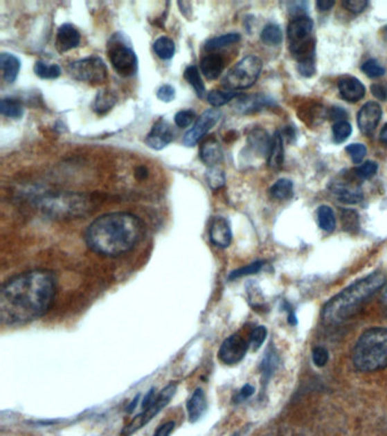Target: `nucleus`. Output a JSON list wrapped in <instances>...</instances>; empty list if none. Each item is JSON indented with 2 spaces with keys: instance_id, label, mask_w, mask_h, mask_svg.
<instances>
[{
  "instance_id": "13",
  "label": "nucleus",
  "mask_w": 387,
  "mask_h": 436,
  "mask_svg": "<svg viewBox=\"0 0 387 436\" xmlns=\"http://www.w3.org/2000/svg\"><path fill=\"white\" fill-rule=\"evenodd\" d=\"M174 140V132L170 124L164 118H159L154 122L152 130L145 136V145L154 150L166 148Z\"/></svg>"
},
{
  "instance_id": "44",
  "label": "nucleus",
  "mask_w": 387,
  "mask_h": 436,
  "mask_svg": "<svg viewBox=\"0 0 387 436\" xmlns=\"http://www.w3.org/2000/svg\"><path fill=\"white\" fill-rule=\"evenodd\" d=\"M345 152L349 154L354 164H359L365 158L367 149L362 143H351L346 145Z\"/></svg>"
},
{
  "instance_id": "35",
  "label": "nucleus",
  "mask_w": 387,
  "mask_h": 436,
  "mask_svg": "<svg viewBox=\"0 0 387 436\" xmlns=\"http://www.w3.org/2000/svg\"><path fill=\"white\" fill-rule=\"evenodd\" d=\"M260 39L267 46H278L283 42V32L276 24H268L262 30Z\"/></svg>"
},
{
  "instance_id": "18",
  "label": "nucleus",
  "mask_w": 387,
  "mask_h": 436,
  "mask_svg": "<svg viewBox=\"0 0 387 436\" xmlns=\"http://www.w3.org/2000/svg\"><path fill=\"white\" fill-rule=\"evenodd\" d=\"M332 192L336 194L340 201L345 203H358L363 198L359 184L348 183L346 179H341L331 184Z\"/></svg>"
},
{
  "instance_id": "12",
  "label": "nucleus",
  "mask_w": 387,
  "mask_h": 436,
  "mask_svg": "<svg viewBox=\"0 0 387 436\" xmlns=\"http://www.w3.org/2000/svg\"><path fill=\"white\" fill-rule=\"evenodd\" d=\"M249 341L239 334H233L224 340L218 351V358L225 365H236L243 361L249 350Z\"/></svg>"
},
{
  "instance_id": "50",
  "label": "nucleus",
  "mask_w": 387,
  "mask_h": 436,
  "mask_svg": "<svg viewBox=\"0 0 387 436\" xmlns=\"http://www.w3.org/2000/svg\"><path fill=\"white\" fill-rule=\"evenodd\" d=\"M255 391L253 386L250 385V384H246L235 395L234 402L235 403H241V402L246 401L248 399L251 398L252 395L255 394Z\"/></svg>"
},
{
  "instance_id": "6",
  "label": "nucleus",
  "mask_w": 387,
  "mask_h": 436,
  "mask_svg": "<svg viewBox=\"0 0 387 436\" xmlns=\"http://www.w3.org/2000/svg\"><path fill=\"white\" fill-rule=\"evenodd\" d=\"M262 70V60L255 55H249L227 72L223 80V86L232 91L250 88L257 82Z\"/></svg>"
},
{
  "instance_id": "53",
  "label": "nucleus",
  "mask_w": 387,
  "mask_h": 436,
  "mask_svg": "<svg viewBox=\"0 0 387 436\" xmlns=\"http://www.w3.org/2000/svg\"><path fill=\"white\" fill-rule=\"evenodd\" d=\"M174 428H175V423H174V421H167L164 425L158 427L156 433L152 436H170V433L173 432Z\"/></svg>"
},
{
  "instance_id": "56",
  "label": "nucleus",
  "mask_w": 387,
  "mask_h": 436,
  "mask_svg": "<svg viewBox=\"0 0 387 436\" xmlns=\"http://www.w3.org/2000/svg\"><path fill=\"white\" fill-rule=\"evenodd\" d=\"M136 175L138 180H145V177H148V170L145 166H140L136 168Z\"/></svg>"
},
{
  "instance_id": "27",
  "label": "nucleus",
  "mask_w": 387,
  "mask_h": 436,
  "mask_svg": "<svg viewBox=\"0 0 387 436\" xmlns=\"http://www.w3.org/2000/svg\"><path fill=\"white\" fill-rule=\"evenodd\" d=\"M154 54L157 55L161 60H170V58H173L174 54H175V42H173V39H170L166 35L159 37L154 42Z\"/></svg>"
},
{
  "instance_id": "46",
  "label": "nucleus",
  "mask_w": 387,
  "mask_h": 436,
  "mask_svg": "<svg viewBox=\"0 0 387 436\" xmlns=\"http://www.w3.org/2000/svg\"><path fill=\"white\" fill-rule=\"evenodd\" d=\"M328 361H330V354H328L327 349L324 348V347H316L312 350V361L316 366L319 367V368L326 366Z\"/></svg>"
},
{
  "instance_id": "38",
  "label": "nucleus",
  "mask_w": 387,
  "mask_h": 436,
  "mask_svg": "<svg viewBox=\"0 0 387 436\" xmlns=\"http://www.w3.org/2000/svg\"><path fill=\"white\" fill-rule=\"evenodd\" d=\"M264 262L262 260L259 262H251L249 265L241 267V269H235L233 272L231 273L228 275V280L233 281V280H237L240 278H244V276L252 275V274H257V273L262 271L264 267Z\"/></svg>"
},
{
  "instance_id": "2",
  "label": "nucleus",
  "mask_w": 387,
  "mask_h": 436,
  "mask_svg": "<svg viewBox=\"0 0 387 436\" xmlns=\"http://www.w3.org/2000/svg\"><path fill=\"white\" fill-rule=\"evenodd\" d=\"M143 231L145 226L138 216L125 212H109L89 225L85 241L99 255L120 256L136 247Z\"/></svg>"
},
{
  "instance_id": "15",
  "label": "nucleus",
  "mask_w": 387,
  "mask_h": 436,
  "mask_svg": "<svg viewBox=\"0 0 387 436\" xmlns=\"http://www.w3.org/2000/svg\"><path fill=\"white\" fill-rule=\"evenodd\" d=\"M232 228L230 221L222 216L213 218L209 225V239L218 248H227L232 242Z\"/></svg>"
},
{
  "instance_id": "54",
  "label": "nucleus",
  "mask_w": 387,
  "mask_h": 436,
  "mask_svg": "<svg viewBox=\"0 0 387 436\" xmlns=\"http://www.w3.org/2000/svg\"><path fill=\"white\" fill-rule=\"evenodd\" d=\"M346 116H348V114H346V111H344L343 108L334 107L330 111L331 120H336V123L337 122L345 120Z\"/></svg>"
},
{
  "instance_id": "59",
  "label": "nucleus",
  "mask_w": 387,
  "mask_h": 436,
  "mask_svg": "<svg viewBox=\"0 0 387 436\" xmlns=\"http://www.w3.org/2000/svg\"><path fill=\"white\" fill-rule=\"evenodd\" d=\"M138 398H140V395H138V397L133 400L132 403L127 407V412H132V411H134L136 406H138Z\"/></svg>"
},
{
  "instance_id": "48",
  "label": "nucleus",
  "mask_w": 387,
  "mask_h": 436,
  "mask_svg": "<svg viewBox=\"0 0 387 436\" xmlns=\"http://www.w3.org/2000/svg\"><path fill=\"white\" fill-rule=\"evenodd\" d=\"M342 5L346 10H349L351 13L359 14L367 8L368 1H366V0H345L342 3Z\"/></svg>"
},
{
  "instance_id": "47",
  "label": "nucleus",
  "mask_w": 387,
  "mask_h": 436,
  "mask_svg": "<svg viewBox=\"0 0 387 436\" xmlns=\"http://www.w3.org/2000/svg\"><path fill=\"white\" fill-rule=\"evenodd\" d=\"M298 71L305 78H312V75H315V58H309V60L298 62Z\"/></svg>"
},
{
  "instance_id": "7",
  "label": "nucleus",
  "mask_w": 387,
  "mask_h": 436,
  "mask_svg": "<svg viewBox=\"0 0 387 436\" xmlns=\"http://www.w3.org/2000/svg\"><path fill=\"white\" fill-rule=\"evenodd\" d=\"M88 200L82 194H60L42 200V209L49 215L66 217L83 215L88 212Z\"/></svg>"
},
{
  "instance_id": "33",
  "label": "nucleus",
  "mask_w": 387,
  "mask_h": 436,
  "mask_svg": "<svg viewBox=\"0 0 387 436\" xmlns=\"http://www.w3.org/2000/svg\"><path fill=\"white\" fill-rule=\"evenodd\" d=\"M271 196L277 200H287L293 196V183L289 179H280L269 190Z\"/></svg>"
},
{
  "instance_id": "3",
  "label": "nucleus",
  "mask_w": 387,
  "mask_h": 436,
  "mask_svg": "<svg viewBox=\"0 0 387 436\" xmlns=\"http://www.w3.org/2000/svg\"><path fill=\"white\" fill-rule=\"evenodd\" d=\"M386 283L384 273L375 272L360 278L341 291L326 302L321 310V318L326 324H340L359 313Z\"/></svg>"
},
{
  "instance_id": "9",
  "label": "nucleus",
  "mask_w": 387,
  "mask_h": 436,
  "mask_svg": "<svg viewBox=\"0 0 387 436\" xmlns=\"http://www.w3.org/2000/svg\"><path fill=\"white\" fill-rule=\"evenodd\" d=\"M108 56L111 60V66L118 75L131 78L138 73V57L136 53L122 40L111 39L108 44Z\"/></svg>"
},
{
  "instance_id": "16",
  "label": "nucleus",
  "mask_w": 387,
  "mask_h": 436,
  "mask_svg": "<svg viewBox=\"0 0 387 436\" xmlns=\"http://www.w3.org/2000/svg\"><path fill=\"white\" fill-rule=\"evenodd\" d=\"M337 88L340 95L345 102H357L363 98L366 95V88L360 80L354 76L344 75L339 80Z\"/></svg>"
},
{
  "instance_id": "52",
  "label": "nucleus",
  "mask_w": 387,
  "mask_h": 436,
  "mask_svg": "<svg viewBox=\"0 0 387 436\" xmlns=\"http://www.w3.org/2000/svg\"><path fill=\"white\" fill-rule=\"evenodd\" d=\"M158 393L156 392V389L152 388V390H149V392L145 394V399L142 400V410H145L148 408L152 407L154 405V401L157 400Z\"/></svg>"
},
{
  "instance_id": "57",
  "label": "nucleus",
  "mask_w": 387,
  "mask_h": 436,
  "mask_svg": "<svg viewBox=\"0 0 387 436\" xmlns=\"http://www.w3.org/2000/svg\"><path fill=\"white\" fill-rule=\"evenodd\" d=\"M379 139L384 145H387V123L385 124L384 127L381 129V133H379Z\"/></svg>"
},
{
  "instance_id": "55",
  "label": "nucleus",
  "mask_w": 387,
  "mask_h": 436,
  "mask_svg": "<svg viewBox=\"0 0 387 436\" xmlns=\"http://www.w3.org/2000/svg\"><path fill=\"white\" fill-rule=\"evenodd\" d=\"M316 5L321 12H327V10H332V7L335 5V1L333 0H319Z\"/></svg>"
},
{
  "instance_id": "23",
  "label": "nucleus",
  "mask_w": 387,
  "mask_h": 436,
  "mask_svg": "<svg viewBox=\"0 0 387 436\" xmlns=\"http://www.w3.org/2000/svg\"><path fill=\"white\" fill-rule=\"evenodd\" d=\"M200 158L209 167H215L223 159L222 147L217 140L209 139L202 143L200 148Z\"/></svg>"
},
{
  "instance_id": "21",
  "label": "nucleus",
  "mask_w": 387,
  "mask_h": 436,
  "mask_svg": "<svg viewBox=\"0 0 387 436\" xmlns=\"http://www.w3.org/2000/svg\"><path fill=\"white\" fill-rule=\"evenodd\" d=\"M225 67V60L221 55L210 54L202 58L200 71L208 80H216L221 76Z\"/></svg>"
},
{
  "instance_id": "43",
  "label": "nucleus",
  "mask_w": 387,
  "mask_h": 436,
  "mask_svg": "<svg viewBox=\"0 0 387 436\" xmlns=\"http://www.w3.org/2000/svg\"><path fill=\"white\" fill-rule=\"evenodd\" d=\"M174 120L177 127L184 129V127H190L195 120H197V115L192 109H183V111H177Z\"/></svg>"
},
{
  "instance_id": "32",
  "label": "nucleus",
  "mask_w": 387,
  "mask_h": 436,
  "mask_svg": "<svg viewBox=\"0 0 387 436\" xmlns=\"http://www.w3.org/2000/svg\"><path fill=\"white\" fill-rule=\"evenodd\" d=\"M241 40V35L239 33H227V35H219L211 38L206 42L205 49L208 51H215L221 48L227 47L231 44H236Z\"/></svg>"
},
{
  "instance_id": "17",
  "label": "nucleus",
  "mask_w": 387,
  "mask_h": 436,
  "mask_svg": "<svg viewBox=\"0 0 387 436\" xmlns=\"http://www.w3.org/2000/svg\"><path fill=\"white\" fill-rule=\"evenodd\" d=\"M273 105L274 102L264 95H241L236 98L234 108L237 113H241V114H252Z\"/></svg>"
},
{
  "instance_id": "26",
  "label": "nucleus",
  "mask_w": 387,
  "mask_h": 436,
  "mask_svg": "<svg viewBox=\"0 0 387 436\" xmlns=\"http://www.w3.org/2000/svg\"><path fill=\"white\" fill-rule=\"evenodd\" d=\"M184 79L188 81L190 86H192L199 98L205 97L206 87L202 82L201 75H200V71H199L198 67L195 66V65L186 67V71H184Z\"/></svg>"
},
{
  "instance_id": "4",
  "label": "nucleus",
  "mask_w": 387,
  "mask_h": 436,
  "mask_svg": "<svg viewBox=\"0 0 387 436\" xmlns=\"http://www.w3.org/2000/svg\"><path fill=\"white\" fill-rule=\"evenodd\" d=\"M352 361L363 373L387 367V327H372L362 333L353 349Z\"/></svg>"
},
{
  "instance_id": "58",
  "label": "nucleus",
  "mask_w": 387,
  "mask_h": 436,
  "mask_svg": "<svg viewBox=\"0 0 387 436\" xmlns=\"http://www.w3.org/2000/svg\"><path fill=\"white\" fill-rule=\"evenodd\" d=\"M287 320L290 323L291 325H296L298 324V320H296V314L293 313L292 310L289 311V316H287Z\"/></svg>"
},
{
  "instance_id": "22",
  "label": "nucleus",
  "mask_w": 387,
  "mask_h": 436,
  "mask_svg": "<svg viewBox=\"0 0 387 436\" xmlns=\"http://www.w3.org/2000/svg\"><path fill=\"white\" fill-rule=\"evenodd\" d=\"M248 143L250 148L259 156H268L271 149V139L264 129H253L248 136Z\"/></svg>"
},
{
  "instance_id": "60",
  "label": "nucleus",
  "mask_w": 387,
  "mask_h": 436,
  "mask_svg": "<svg viewBox=\"0 0 387 436\" xmlns=\"http://www.w3.org/2000/svg\"><path fill=\"white\" fill-rule=\"evenodd\" d=\"M234 436H239V435H234Z\"/></svg>"
},
{
  "instance_id": "19",
  "label": "nucleus",
  "mask_w": 387,
  "mask_h": 436,
  "mask_svg": "<svg viewBox=\"0 0 387 436\" xmlns=\"http://www.w3.org/2000/svg\"><path fill=\"white\" fill-rule=\"evenodd\" d=\"M81 35L72 24H63L60 26L56 35V48L60 53H66L79 46Z\"/></svg>"
},
{
  "instance_id": "1",
  "label": "nucleus",
  "mask_w": 387,
  "mask_h": 436,
  "mask_svg": "<svg viewBox=\"0 0 387 436\" xmlns=\"http://www.w3.org/2000/svg\"><path fill=\"white\" fill-rule=\"evenodd\" d=\"M54 273L35 269L21 273L0 290V320L3 325H24L48 313L56 297Z\"/></svg>"
},
{
  "instance_id": "24",
  "label": "nucleus",
  "mask_w": 387,
  "mask_h": 436,
  "mask_svg": "<svg viewBox=\"0 0 387 436\" xmlns=\"http://www.w3.org/2000/svg\"><path fill=\"white\" fill-rule=\"evenodd\" d=\"M0 69L3 78L7 83H14L21 70V60L15 55L1 53L0 55Z\"/></svg>"
},
{
  "instance_id": "20",
  "label": "nucleus",
  "mask_w": 387,
  "mask_h": 436,
  "mask_svg": "<svg viewBox=\"0 0 387 436\" xmlns=\"http://www.w3.org/2000/svg\"><path fill=\"white\" fill-rule=\"evenodd\" d=\"M207 408L208 402L205 391L200 388L195 389L186 403L190 423H197L200 421L204 417V415L207 412Z\"/></svg>"
},
{
  "instance_id": "40",
  "label": "nucleus",
  "mask_w": 387,
  "mask_h": 436,
  "mask_svg": "<svg viewBox=\"0 0 387 436\" xmlns=\"http://www.w3.org/2000/svg\"><path fill=\"white\" fill-rule=\"evenodd\" d=\"M267 338V329L264 326H257L252 329L249 336L250 348L253 351L258 350Z\"/></svg>"
},
{
  "instance_id": "10",
  "label": "nucleus",
  "mask_w": 387,
  "mask_h": 436,
  "mask_svg": "<svg viewBox=\"0 0 387 436\" xmlns=\"http://www.w3.org/2000/svg\"><path fill=\"white\" fill-rule=\"evenodd\" d=\"M177 383H170L164 390H161V392L158 393L157 400L154 401V405L145 410H142L141 414L136 415V417L124 427L123 430L120 432V435L131 436L138 430H141L142 427L147 425L152 418H154V416H157L170 403V400L177 393Z\"/></svg>"
},
{
  "instance_id": "25",
  "label": "nucleus",
  "mask_w": 387,
  "mask_h": 436,
  "mask_svg": "<svg viewBox=\"0 0 387 436\" xmlns=\"http://www.w3.org/2000/svg\"><path fill=\"white\" fill-rule=\"evenodd\" d=\"M284 163V143L280 132H276L271 139V149L267 156V164L273 170H280Z\"/></svg>"
},
{
  "instance_id": "34",
  "label": "nucleus",
  "mask_w": 387,
  "mask_h": 436,
  "mask_svg": "<svg viewBox=\"0 0 387 436\" xmlns=\"http://www.w3.org/2000/svg\"><path fill=\"white\" fill-rule=\"evenodd\" d=\"M35 72L39 78L44 80H54L60 78L62 70L57 64H48L42 60H38L35 64Z\"/></svg>"
},
{
  "instance_id": "5",
  "label": "nucleus",
  "mask_w": 387,
  "mask_h": 436,
  "mask_svg": "<svg viewBox=\"0 0 387 436\" xmlns=\"http://www.w3.org/2000/svg\"><path fill=\"white\" fill-rule=\"evenodd\" d=\"M314 22L308 16H299L293 19L287 28L290 51L298 62L315 58Z\"/></svg>"
},
{
  "instance_id": "30",
  "label": "nucleus",
  "mask_w": 387,
  "mask_h": 436,
  "mask_svg": "<svg viewBox=\"0 0 387 436\" xmlns=\"http://www.w3.org/2000/svg\"><path fill=\"white\" fill-rule=\"evenodd\" d=\"M0 113L10 118H21L24 114V107L19 99L3 98L0 102Z\"/></svg>"
},
{
  "instance_id": "37",
  "label": "nucleus",
  "mask_w": 387,
  "mask_h": 436,
  "mask_svg": "<svg viewBox=\"0 0 387 436\" xmlns=\"http://www.w3.org/2000/svg\"><path fill=\"white\" fill-rule=\"evenodd\" d=\"M206 179H207L208 185H209L211 190H214V191L223 188L224 185H225V182H226L224 172L222 171L221 168L216 167V166L208 170Z\"/></svg>"
},
{
  "instance_id": "45",
  "label": "nucleus",
  "mask_w": 387,
  "mask_h": 436,
  "mask_svg": "<svg viewBox=\"0 0 387 436\" xmlns=\"http://www.w3.org/2000/svg\"><path fill=\"white\" fill-rule=\"evenodd\" d=\"M378 171V165L375 161H366L363 164L360 165L359 167L354 170V173L358 175L360 179H372L376 175Z\"/></svg>"
},
{
  "instance_id": "41",
  "label": "nucleus",
  "mask_w": 387,
  "mask_h": 436,
  "mask_svg": "<svg viewBox=\"0 0 387 436\" xmlns=\"http://www.w3.org/2000/svg\"><path fill=\"white\" fill-rule=\"evenodd\" d=\"M277 366L276 352L273 349L267 351V354L264 356V361L262 363V372L264 379H269L271 374L274 373L275 368Z\"/></svg>"
},
{
  "instance_id": "36",
  "label": "nucleus",
  "mask_w": 387,
  "mask_h": 436,
  "mask_svg": "<svg viewBox=\"0 0 387 436\" xmlns=\"http://www.w3.org/2000/svg\"><path fill=\"white\" fill-rule=\"evenodd\" d=\"M341 221L344 230L349 233H357L359 230V215L353 209H343L341 212Z\"/></svg>"
},
{
  "instance_id": "39",
  "label": "nucleus",
  "mask_w": 387,
  "mask_h": 436,
  "mask_svg": "<svg viewBox=\"0 0 387 436\" xmlns=\"http://www.w3.org/2000/svg\"><path fill=\"white\" fill-rule=\"evenodd\" d=\"M351 133H352V127L346 120L337 122L333 125V139L336 143H344L345 140L349 139Z\"/></svg>"
},
{
  "instance_id": "28",
  "label": "nucleus",
  "mask_w": 387,
  "mask_h": 436,
  "mask_svg": "<svg viewBox=\"0 0 387 436\" xmlns=\"http://www.w3.org/2000/svg\"><path fill=\"white\" fill-rule=\"evenodd\" d=\"M240 93L237 91H232V90H213L207 95V102L214 106V107H221L224 105L228 104L232 102L233 99L240 97Z\"/></svg>"
},
{
  "instance_id": "51",
  "label": "nucleus",
  "mask_w": 387,
  "mask_h": 436,
  "mask_svg": "<svg viewBox=\"0 0 387 436\" xmlns=\"http://www.w3.org/2000/svg\"><path fill=\"white\" fill-rule=\"evenodd\" d=\"M370 91H372V96L381 102H386L387 100V84H383V83H375L370 87Z\"/></svg>"
},
{
  "instance_id": "14",
  "label": "nucleus",
  "mask_w": 387,
  "mask_h": 436,
  "mask_svg": "<svg viewBox=\"0 0 387 436\" xmlns=\"http://www.w3.org/2000/svg\"><path fill=\"white\" fill-rule=\"evenodd\" d=\"M381 115L383 111L378 102H369L363 105L357 117V123L360 131L363 134H372L381 122Z\"/></svg>"
},
{
  "instance_id": "29",
  "label": "nucleus",
  "mask_w": 387,
  "mask_h": 436,
  "mask_svg": "<svg viewBox=\"0 0 387 436\" xmlns=\"http://www.w3.org/2000/svg\"><path fill=\"white\" fill-rule=\"evenodd\" d=\"M317 218H318L319 228L323 231L331 233L336 228V218H335L333 209L330 206H321L317 212Z\"/></svg>"
},
{
  "instance_id": "11",
  "label": "nucleus",
  "mask_w": 387,
  "mask_h": 436,
  "mask_svg": "<svg viewBox=\"0 0 387 436\" xmlns=\"http://www.w3.org/2000/svg\"><path fill=\"white\" fill-rule=\"evenodd\" d=\"M221 117V111L215 109V108L204 111L197 118L195 123L193 124V127L186 133L184 139H183V143L186 147H193V145H197L219 122Z\"/></svg>"
},
{
  "instance_id": "42",
  "label": "nucleus",
  "mask_w": 387,
  "mask_h": 436,
  "mask_svg": "<svg viewBox=\"0 0 387 436\" xmlns=\"http://www.w3.org/2000/svg\"><path fill=\"white\" fill-rule=\"evenodd\" d=\"M362 72L365 73L366 75L372 78V79H376V78H381L384 75L385 69L381 66L379 62L376 60H369L363 63L361 66Z\"/></svg>"
},
{
  "instance_id": "8",
  "label": "nucleus",
  "mask_w": 387,
  "mask_h": 436,
  "mask_svg": "<svg viewBox=\"0 0 387 436\" xmlns=\"http://www.w3.org/2000/svg\"><path fill=\"white\" fill-rule=\"evenodd\" d=\"M69 76L80 82L102 83L107 79V66L98 56H89L75 60L67 66Z\"/></svg>"
},
{
  "instance_id": "31",
  "label": "nucleus",
  "mask_w": 387,
  "mask_h": 436,
  "mask_svg": "<svg viewBox=\"0 0 387 436\" xmlns=\"http://www.w3.org/2000/svg\"><path fill=\"white\" fill-rule=\"evenodd\" d=\"M115 104H116L115 95L107 90H102V91L98 92L95 102H93V111L98 114L102 115L111 111Z\"/></svg>"
},
{
  "instance_id": "49",
  "label": "nucleus",
  "mask_w": 387,
  "mask_h": 436,
  "mask_svg": "<svg viewBox=\"0 0 387 436\" xmlns=\"http://www.w3.org/2000/svg\"><path fill=\"white\" fill-rule=\"evenodd\" d=\"M175 95H177L175 89L170 84H164L157 90V98L161 102H170L175 98Z\"/></svg>"
}]
</instances>
